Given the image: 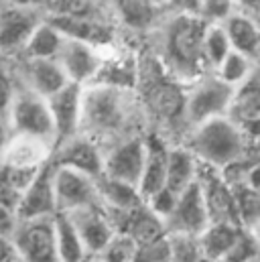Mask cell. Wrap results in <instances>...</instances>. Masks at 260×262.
<instances>
[{
  "label": "cell",
  "mask_w": 260,
  "mask_h": 262,
  "mask_svg": "<svg viewBox=\"0 0 260 262\" xmlns=\"http://www.w3.org/2000/svg\"><path fill=\"white\" fill-rule=\"evenodd\" d=\"M234 193L236 203V213H238V224L246 232H256L260 220V195L256 187H250L246 183L230 185Z\"/></svg>",
  "instance_id": "cell-30"
},
{
  "label": "cell",
  "mask_w": 260,
  "mask_h": 262,
  "mask_svg": "<svg viewBox=\"0 0 260 262\" xmlns=\"http://www.w3.org/2000/svg\"><path fill=\"white\" fill-rule=\"evenodd\" d=\"M57 213L55 195H53V165L51 161L39 169L33 183L23 193L18 207H16V220H41V217H53Z\"/></svg>",
  "instance_id": "cell-18"
},
{
  "label": "cell",
  "mask_w": 260,
  "mask_h": 262,
  "mask_svg": "<svg viewBox=\"0 0 260 262\" xmlns=\"http://www.w3.org/2000/svg\"><path fill=\"white\" fill-rule=\"evenodd\" d=\"M136 98L132 90H118L108 85H85L81 94V122L79 134L96 144L102 140L120 142L128 134L136 116Z\"/></svg>",
  "instance_id": "cell-2"
},
{
  "label": "cell",
  "mask_w": 260,
  "mask_h": 262,
  "mask_svg": "<svg viewBox=\"0 0 260 262\" xmlns=\"http://www.w3.org/2000/svg\"><path fill=\"white\" fill-rule=\"evenodd\" d=\"M132 262H171V250H169L167 238L157 242V244L138 248V252H136Z\"/></svg>",
  "instance_id": "cell-38"
},
{
  "label": "cell",
  "mask_w": 260,
  "mask_h": 262,
  "mask_svg": "<svg viewBox=\"0 0 260 262\" xmlns=\"http://www.w3.org/2000/svg\"><path fill=\"white\" fill-rule=\"evenodd\" d=\"M226 118L236 124L250 140H258L260 124V88H258V71L244 81L240 88L234 90L230 108L226 112Z\"/></svg>",
  "instance_id": "cell-17"
},
{
  "label": "cell",
  "mask_w": 260,
  "mask_h": 262,
  "mask_svg": "<svg viewBox=\"0 0 260 262\" xmlns=\"http://www.w3.org/2000/svg\"><path fill=\"white\" fill-rule=\"evenodd\" d=\"M51 165L71 169L92 179H98L104 171V150L100 144H96L88 136L77 134L53 148Z\"/></svg>",
  "instance_id": "cell-11"
},
{
  "label": "cell",
  "mask_w": 260,
  "mask_h": 262,
  "mask_svg": "<svg viewBox=\"0 0 260 262\" xmlns=\"http://www.w3.org/2000/svg\"><path fill=\"white\" fill-rule=\"evenodd\" d=\"M163 10L167 14H187V16H199L201 4L199 0H165Z\"/></svg>",
  "instance_id": "cell-39"
},
{
  "label": "cell",
  "mask_w": 260,
  "mask_h": 262,
  "mask_svg": "<svg viewBox=\"0 0 260 262\" xmlns=\"http://www.w3.org/2000/svg\"><path fill=\"white\" fill-rule=\"evenodd\" d=\"M254 262H258V260H254Z\"/></svg>",
  "instance_id": "cell-47"
},
{
  "label": "cell",
  "mask_w": 260,
  "mask_h": 262,
  "mask_svg": "<svg viewBox=\"0 0 260 262\" xmlns=\"http://www.w3.org/2000/svg\"><path fill=\"white\" fill-rule=\"evenodd\" d=\"M16 222H18L16 220V213L0 203V236L10 238L12 232H14V228H16Z\"/></svg>",
  "instance_id": "cell-40"
},
{
  "label": "cell",
  "mask_w": 260,
  "mask_h": 262,
  "mask_svg": "<svg viewBox=\"0 0 260 262\" xmlns=\"http://www.w3.org/2000/svg\"><path fill=\"white\" fill-rule=\"evenodd\" d=\"M53 144L41 138L10 134L0 150V163L18 169H41L51 161Z\"/></svg>",
  "instance_id": "cell-20"
},
{
  "label": "cell",
  "mask_w": 260,
  "mask_h": 262,
  "mask_svg": "<svg viewBox=\"0 0 260 262\" xmlns=\"http://www.w3.org/2000/svg\"><path fill=\"white\" fill-rule=\"evenodd\" d=\"M148 2H150V4H157V6H161V8L165 6V0H148Z\"/></svg>",
  "instance_id": "cell-45"
},
{
  "label": "cell",
  "mask_w": 260,
  "mask_h": 262,
  "mask_svg": "<svg viewBox=\"0 0 260 262\" xmlns=\"http://www.w3.org/2000/svg\"><path fill=\"white\" fill-rule=\"evenodd\" d=\"M63 69L65 77L69 83L77 85H90L102 66V47H94L81 41L65 39L61 51L55 59Z\"/></svg>",
  "instance_id": "cell-15"
},
{
  "label": "cell",
  "mask_w": 260,
  "mask_h": 262,
  "mask_svg": "<svg viewBox=\"0 0 260 262\" xmlns=\"http://www.w3.org/2000/svg\"><path fill=\"white\" fill-rule=\"evenodd\" d=\"M232 6H234V12H240L258 20V0H232Z\"/></svg>",
  "instance_id": "cell-41"
},
{
  "label": "cell",
  "mask_w": 260,
  "mask_h": 262,
  "mask_svg": "<svg viewBox=\"0 0 260 262\" xmlns=\"http://www.w3.org/2000/svg\"><path fill=\"white\" fill-rule=\"evenodd\" d=\"M207 25L209 23L201 16L165 12L163 20L153 31L155 45L150 53L171 77L183 85L209 73L203 59V33Z\"/></svg>",
  "instance_id": "cell-1"
},
{
  "label": "cell",
  "mask_w": 260,
  "mask_h": 262,
  "mask_svg": "<svg viewBox=\"0 0 260 262\" xmlns=\"http://www.w3.org/2000/svg\"><path fill=\"white\" fill-rule=\"evenodd\" d=\"M8 136H10V132H8V126H6V122H4V120H0V150H2V146L6 144Z\"/></svg>",
  "instance_id": "cell-44"
},
{
  "label": "cell",
  "mask_w": 260,
  "mask_h": 262,
  "mask_svg": "<svg viewBox=\"0 0 260 262\" xmlns=\"http://www.w3.org/2000/svg\"><path fill=\"white\" fill-rule=\"evenodd\" d=\"M175 203H177V195H175L173 191H169L167 187H163V189L155 191L153 195H148L146 199H144L146 209H148L150 213H155V215H157L159 220H163V222L171 215V211H173Z\"/></svg>",
  "instance_id": "cell-36"
},
{
  "label": "cell",
  "mask_w": 260,
  "mask_h": 262,
  "mask_svg": "<svg viewBox=\"0 0 260 262\" xmlns=\"http://www.w3.org/2000/svg\"><path fill=\"white\" fill-rule=\"evenodd\" d=\"M16 79L23 88L29 92L41 96V98H51L57 94L61 88H65L69 81L65 77L63 69L55 59H25L16 57L14 61Z\"/></svg>",
  "instance_id": "cell-14"
},
{
  "label": "cell",
  "mask_w": 260,
  "mask_h": 262,
  "mask_svg": "<svg viewBox=\"0 0 260 262\" xmlns=\"http://www.w3.org/2000/svg\"><path fill=\"white\" fill-rule=\"evenodd\" d=\"M195 181H197L201 197H203L209 224H230V226L240 228L232 187L224 181L220 171L205 167V165H199Z\"/></svg>",
  "instance_id": "cell-8"
},
{
  "label": "cell",
  "mask_w": 260,
  "mask_h": 262,
  "mask_svg": "<svg viewBox=\"0 0 260 262\" xmlns=\"http://www.w3.org/2000/svg\"><path fill=\"white\" fill-rule=\"evenodd\" d=\"M222 29L228 37V43L232 47V51L252 59L258 63L260 53V29L258 20L250 18L246 14L240 12H230L222 23Z\"/></svg>",
  "instance_id": "cell-21"
},
{
  "label": "cell",
  "mask_w": 260,
  "mask_h": 262,
  "mask_svg": "<svg viewBox=\"0 0 260 262\" xmlns=\"http://www.w3.org/2000/svg\"><path fill=\"white\" fill-rule=\"evenodd\" d=\"M112 14L132 33H153L163 20L165 10L148 0H110Z\"/></svg>",
  "instance_id": "cell-22"
},
{
  "label": "cell",
  "mask_w": 260,
  "mask_h": 262,
  "mask_svg": "<svg viewBox=\"0 0 260 262\" xmlns=\"http://www.w3.org/2000/svg\"><path fill=\"white\" fill-rule=\"evenodd\" d=\"M16 90H18V79L14 71V59L0 53V120L4 122Z\"/></svg>",
  "instance_id": "cell-34"
},
{
  "label": "cell",
  "mask_w": 260,
  "mask_h": 262,
  "mask_svg": "<svg viewBox=\"0 0 260 262\" xmlns=\"http://www.w3.org/2000/svg\"><path fill=\"white\" fill-rule=\"evenodd\" d=\"M242 228L230 224H207V228L195 236L197 250L209 262H220L238 240Z\"/></svg>",
  "instance_id": "cell-26"
},
{
  "label": "cell",
  "mask_w": 260,
  "mask_h": 262,
  "mask_svg": "<svg viewBox=\"0 0 260 262\" xmlns=\"http://www.w3.org/2000/svg\"><path fill=\"white\" fill-rule=\"evenodd\" d=\"M6 6H14V8H27V10H45L49 0H4Z\"/></svg>",
  "instance_id": "cell-43"
},
{
  "label": "cell",
  "mask_w": 260,
  "mask_h": 262,
  "mask_svg": "<svg viewBox=\"0 0 260 262\" xmlns=\"http://www.w3.org/2000/svg\"><path fill=\"white\" fill-rule=\"evenodd\" d=\"M6 126H8L10 134L41 138V140H47L51 144L55 140L47 100L29 92L20 83H18V90L12 98V104H10V110L6 116Z\"/></svg>",
  "instance_id": "cell-6"
},
{
  "label": "cell",
  "mask_w": 260,
  "mask_h": 262,
  "mask_svg": "<svg viewBox=\"0 0 260 262\" xmlns=\"http://www.w3.org/2000/svg\"><path fill=\"white\" fill-rule=\"evenodd\" d=\"M53 234H55V246L61 262H88V252L83 248V242L69 220L67 213L53 215Z\"/></svg>",
  "instance_id": "cell-28"
},
{
  "label": "cell",
  "mask_w": 260,
  "mask_h": 262,
  "mask_svg": "<svg viewBox=\"0 0 260 262\" xmlns=\"http://www.w3.org/2000/svg\"><path fill=\"white\" fill-rule=\"evenodd\" d=\"M10 240L20 262H61L55 246L53 217L18 220Z\"/></svg>",
  "instance_id": "cell-7"
},
{
  "label": "cell",
  "mask_w": 260,
  "mask_h": 262,
  "mask_svg": "<svg viewBox=\"0 0 260 262\" xmlns=\"http://www.w3.org/2000/svg\"><path fill=\"white\" fill-rule=\"evenodd\" d=\"M138 252V246L128 234L114 232V236L108 240V244L92 258H98L100 262H132Z\"/></svg>",
  "instance_id": "cell-33"
},
{
  "label": "cell",
  "mask_w": 260,
  "mask_h": 262,
  "mask_svg": "<svg viewBox=\"0 0 260 262\" xmlns=\"http://www.w3.org/2000/svg\"><path fill=\"white\" fill-rule=\"evenodd\" d=\"M96 189L98 201L106 211H132L144 203L134 185L110 179L106 175H100L96 179Z\"/></svg>",
  "instance_id": "cell-25"
},
{
  "label": "cell",
  "mask_w": 260,
  "mask_h": 262,
  "mask_svg": "<svg viewBox=\"0 0 260 262\" xmlns=\"http://www.w3.org/2000/svg\"><path fill=\"white\" fill-rule=\"evenodd\" d=\"M232 51L228 37L222 29L220 23H209L205 33H203V59L209 67V71H213L215 67L222 63V59Z\"/></svg>",
  "instance_id": "cell-32"
},
{
  "label": "cell",
  "mask_w": 260,
  "mask_h": 262,
  "mask_svg": "<svg viewBox=\"0 0 260 262\" xmlns=\"http://www.w3.org/2000/svg\"><path fill=\"white\" fill-rule=\"evenodd\" d=\"M136 85L142 90L144 110L150 112L163 126H185V85L171 77L153 53H146V57L138 61Z\"/></svg>",
  "instance_id": "cell-4"
},
{
  "label": "cell",
  "mask_w": 260,
  "mask_h": 262,
  "mask_svg": "<svg viewBox=\"0 0 260 262\" xmlns=\"http://www.w3.org/2000/svg\"><path fill=\"white\" fill-rule=\"evenodd\" d=\"M81 94L83 85L67 83L57 94L47 98L51 122H53V148L65 140L79 134V122H81Z\"/></svg>",
  "instance_id": "cell-13"
},
{
  "label": "cell",
  "mask_w": 260,
  "mask_h": 262,
  "mask_svg": "<svg viewBox=\"0 0 260 262\" xmlns=\"http://www.w3.org/2000/svg\"><path fill=\"white\" fill-rule=\"evenodd\" d=\"M88 262H100L98 258H88Z\"/></svg>",
  "instance_id": "cell-46"
},
{
  "label": "cell",
  "mask_w": 260,
  "mask_h": 262,
  "mask_svg": "<svg viewBox=\"0 0 260 262\" xmlns=\"http://www.w3.org/2000/svg\"><path fill=\"white\" fill-rule=\"evenodd\" d=\"M67 215L73 222L90 258L96 256L108 244V240L114 236V226H112L108 213L104 211V207L100 203L92 205V207L77 209V211L67 213Z\"/></svg>",
  "instance_id": "cell-19"
},
{
  "label": "cell",
  "mask_w": 260,
  "mask_h": 262,
  "mask_svg": "<svg viewBox=\"0 0 260 262\" xmlns=\"http://www.w3.org/2000/svg\"><path fill=\"white\" fill-rule=\"evenodd\" d=\"M232 96H234V88L220 81L211 71L197 77L193 83L185 85L183 118L187 132L207 120L226 116Z\"/></svg>",
  "instance_id": "cell-5"
},
{
  "label": "cell",
  "mask_w": 260,
  "mask_h": 262,
  "mask_svg": "<svg viewBox=\"0 0 260 262\" xmlns=\"http://www.w3.org/2000/svg\"><path fill=\"white\" fill-rule=\"evenodd\" d=\"M199 16L207 23H222L230 12H234L232 0H199Z\"/></svg>",
  "instance_id": "cell-37"
},
{
  "label": "cell",
  "mask_w": 260,
  "mask_h": 262,
  "mask_svg": "<svg viewBox=\"0 0 260 262\" xmlns=\"http://www.w3.org/2000/svg\"><path fill=\"white\" fill-rule=\"evenodd\" d=\"M207 211L205 203L199 191V185L195 181L189 185L183 193L177 195V203L171 211V215L163 222L165 232L173 236H183V238H195L207 228Z\"/></svg>",
  "instance_id": "cell-12"
},
{
  "label": "cell",
  "mask_w": 260,
  "mask_h": 262,
  "mask_svg": "<svg viewBox=\"0 0 260 262\" xmlns=\"http://www.w3.org/2000/svg\"><path fill=\"white\" fill-rule=\"evenodd\" d=\"M146 159V142L142 136H130L116 144H112L104 152V171L102 175L128 183V185H138L142 167ZM138 189V187H136Z\"/></svg>",
  "instance_id": "cell-10"
},
{
  "label": "cell",
  "mask_w": 260,
  "mask_h": 262,
  "mask_svg": "<svg viewBox=\"0 0 260 262\" xmlns=\"http://www.w3.org/2000/svg\"><path fill=\"white\" fill-rule=\"evenodd\" d=\"M183 146L195 157L199 165L222 171L232 163L254 155L256 142L250 140L226 116L207 120L185 134Z\"/></svg>",
  "instance_id": "cell-3"
},
{
  "label": "cell",
  "mask_w": 260,
  "mask_h": 262,
  "mask_svg": "<svg viewBox=\"0 0 260 262\" xmlns=\"http://www.w3.org/2000/svg\"><path fill=\"white\" fill-rule=\"evenodd\" d=\"M199 163L195 157L183 146L173 144L167 150V169H165V187L173 191L175 195L183 193L189 185H193L197 179Z\"/></svg>",
  "instance_id": "cell-24"
},
{
  "label": "cell",
  "mask_w": 260,
  "mask_h": 262,
  "mask_svg": "<svg viewBox=\"0 0 260 262\" xmlns=\"http://www.w3.org/2000/svg\"><path fill=\"white\" fill-rule=\"evenodd\" d=\"M256 71H258V63L256 61H252V59H248V57H244V55H240L236 51H230L222 59V63L215 67L211 73L220 81H224V83H228L230 88L236 90L244 81H248Z\"/></svg>",
  "instance_id": "cell-31"
},
{
  "label": "cell",
  "mask_w": 260,
  "mask_h": 262,
  "mask_svg": "<svg viewBox=\"0 0 260 262\" xmlns=\"http://www.w3.org/2000/svg\"><path fill=\"white\" fill-rule=\"evenodd\" d=\"M39 169H18L0 163V203L16 213L18 201L37 177Z\"/></svg>",
  "instance_id": "cell-29"
},
{
  "label": "cell",
  "mask_w": 260,
  "mask_h": 262,
  "mask_svg": "<svg viewBox=\"0 0 260 262\" xmlns=\"http://www.w3.org/2000/svg\"><path fill=\"white\" fill-rule=\"evenodd\" d=\"M63 41V35L49 20H45V16H43V20L35 27L31 37L27 39L18 57H25V59H57Z\"/></svg>",
  "instance_id": "cell-27"
},
{
  "label": "cell",
  "mask_w": 260,
  "mask_h": 262,
  "mask_svg": "<svg viewBox=\"0 0 260 262\" xmlns=\"http://www.w3.org/2000/svg\"><path fill=\"white\" fill-rule=\"evenodd\" d=\"M0 262H20L10 238L0 236Z\"/></svg>",
  "instance_id": "cell-42"
},
{
  "label": "cell",
  "mask_w": 260,
  "mask_h": 262,
  "mask_svg": "<svg viewBox=\"0 0 260 262\" xmlns=\"http://www.w3.org/2000/svg\"><path fill=\"white\" fill-rule=\"evenodd\" d=\"M258 260V234L242 230L234 246L220 262H254Z\"/></svg>",
  "instance_id": "cell-35"
},
{
  "label": "cell",
  "mask_w": 260,
  "mask_h": 262,
  "mask_svg": "<svg viewBox=\"0 0 260 262\" xmlns=\"http://www.w3.org/2000/svg\"><path fill=\"white\" fill-rule=\"evenodd\" d=\"M53 195L57 213H73L100 203L96 179L63 167H53Z\"/></svg>",
  "instance_id": "cell-9"
},
{
  "label": "cell",
  "mask_w": 260,
  "mask_h": 262,
  "mask_svg": "<svg viewBox=\"0 0 260 262\" xmlns=\"http://www.w3.org/2000/svg\"><path fill=\"white\" fill-rule=\"evenodd\" d=\"M144 142H146V159L136 185L142 201L165 187V169H167V150H169V144L155 134L146 136Z\"/></svg>",
  "instance_id": "cell-23"
},
{
  "label": "cell",
  "mask_w": 260,
  "mask_h": 262,
  "mask_svg": "<svg viewBox=\"0 0 260 262\" xmlns=\"http://www.w3.org/2000/svg\"><path fill=\"white\" fill-rule=\"evenodd\" d=\"M41 10H27L4 6L0 8V53L12 57L14 53L20 55L27 39L35 31V27L43 20Z\"/></svg>",
  "instance_id": "cell-16"
}]
</instances>
